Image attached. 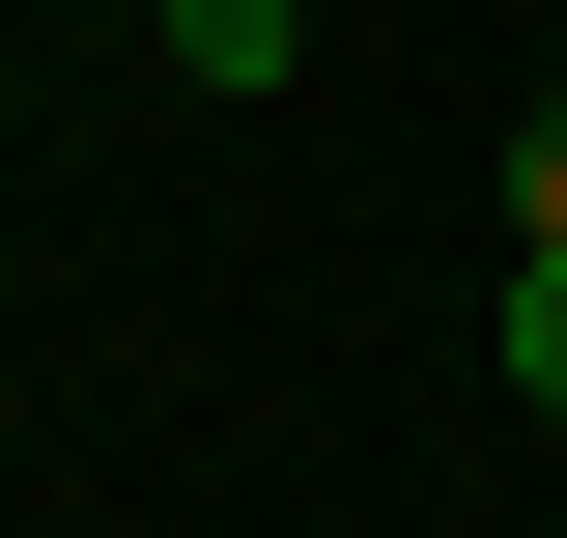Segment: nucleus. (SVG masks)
<instances>
[{
  "label": "nucleus",
  "mask_w": 567,
  "mask_h": 538,
  "mask_svg": "<svg viewBox=\"0 0 567 538\" xmlns=\"http://www.w3.org/2000/svg\"><path fill=\"white\" fill-rule=\"evenodd\" d=\"M171 58H199V85H284V58H312V0H171Z\"/></svg>",
  "instance_id": "obj_1"
},
{
  "label": "nucleus",
  "mask_w": 567,
  "mask_h": 538,
  "mask_svg": "<svg viewBox=\"0 0 567 538\" xmlns=\"http://www.w3.org/2000/svg\"><path fill=\"white\" fill-rule=\"evenodd\" d=\"M511 256H567V85L511 114Z\"/></svg>",
  "instance_id": "obj_2"
},
{
  "label": "nucleus",
  "mask_w": 567,
  "mask_h": 538,
  "mask_svg": "<svg viewBox=\"0 0 567 538\" xmlns=\"http://www.w3.org/2000/svg\"><path fill=\"white\" fill-rule=\"evenodd\" d=\"M511 397L567 425V256H511Z\"/></svg>",
  "instance_id": "obj_3"
}]
</instances>
